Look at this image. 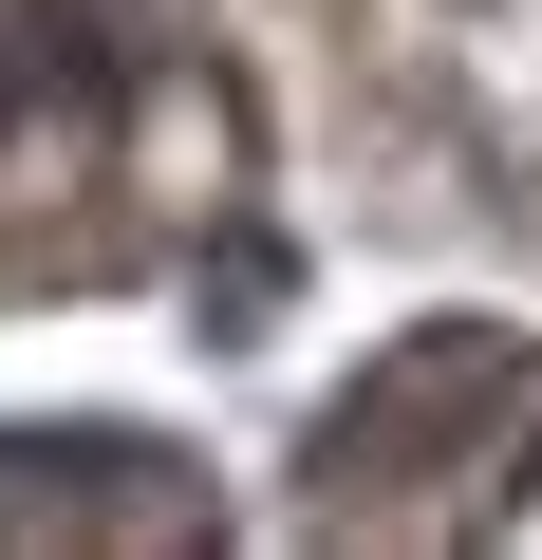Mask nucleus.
<instances>
[{"mask_svg":"<svg viewBox=\"0 0 542 560\" xmlns=\"http://www.w3.org/2000/svg\"><path fill=\"white\" fill-rule=\"evenodd\" d=\"M0 486H113V504H150L169 448H113V430H76V448H57V430H0Z\"/></svg>","mask_w":542,"mask_h":560,"instance_id":"nucleus-1","label":"nucleus"}]
</instances>
